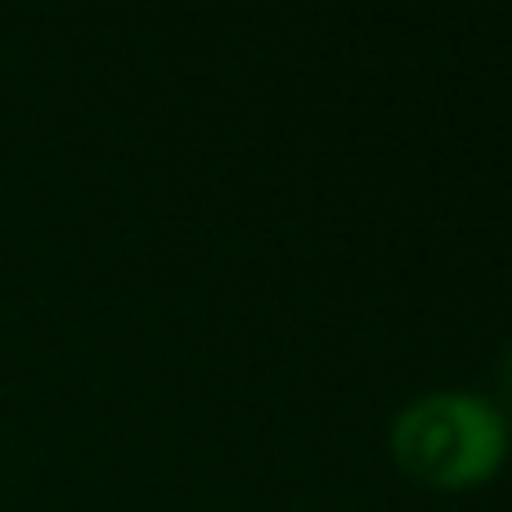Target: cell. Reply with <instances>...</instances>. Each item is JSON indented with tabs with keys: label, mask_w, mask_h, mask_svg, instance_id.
Instances as JSON below:
<instances>
[{
	"label": "cell",
	"mask_w": 512,
	"mask_h": 512,
	"mask_svg": "<svg viewBox=\"0 0 512 512\" xmlns=\"http://www.w3.org/2000/svg\"><path fill=\"white\" fill-rule=\"evenodd\" d=\"M512 423L477 391H427L391 423V459L409 481L441 495L481 490L504 472Z\"/></svg>",
	"instance_id": "obj_1"
},
{
	"label": "cell",
	"mask_w": 512,
	"mask_h": 512,
	"mask_svg": "<svg viewBox=\"0 0 512 512\" xmlns=\"http://www.w3.org/2000/svg\"><path fill=\"white\" fill-rule=\"evenodd\" d=\"M504 387H508V396H512V346H508V355H504Z\"/></svg>",
	"instance_id": "obj_2"
}]
</instances>
